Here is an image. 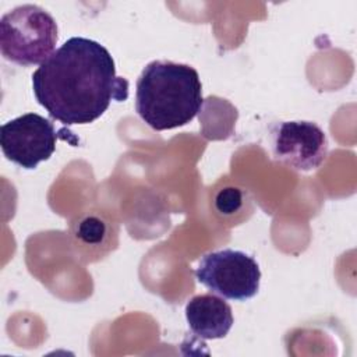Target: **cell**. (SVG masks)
Here are the masks:
<instances>
[{"mask_svg":"<svg viewBox=\"0 0 357 357\" xmlns=\"http://www.w3.org/2000/svg\"><path fill=\"white\" fill-rule=\"evenodd\" d=\"M32 91L52 119L66 126L89 124L113 100H127L128 81L116 74L114 60L103 45L73 36L33 71Z\"/></svg>","mask_w":357,"mask_h":357,"instance_id":"obj_1","label":"cell"},{"mask_svg":"<svg viewBox=\"0 0 357 357\" xmlns=\"http://www.w3.org/2000/svg\"><path fill=\"white\" fill-rule=\"evenodd\" d=\"M202 105L199 74L188 64L153 60L138 77L135 110L152 130L183 127L201 112Z\"/></svg>","mask_w":357,"mask_h":357,"instance_id":"obj_2","label":"cell"},{"mask_svg":"<svg viewBox=\"0 0 357 357\" xmlns=\"http://www.w3.org/2000/svg\"><path fill=\"white\" fill-rule=\"evenodd\" d=\"M57 39L54 18L39 6H18L0 20L1 54L18 66H40L54 52Z\"/></svg>","mask_w":357,"mask_h":357,"instance_id":"obj_3","label":"cell"},{"mask_svg":"<svg viewBox=\"0 0 357 357\" xmlns=\"http://www.w3.org/2000/svg\"><path fill=\"white\" fill-rule=\"evenodd\" d=\"M78 144V138L66 128L56 130L54 124L38 113L18 116L0 128V145L4 156L13 163L32 170L47 160L56 151L57 139Z\"/></svg>","mask_w":357,"mask_h":357,"instance_id":"obj_4","label":"cell"},{"mask_svg":"<svg viewBox=\"0 0 357 357\" xmlns=\"http://www.w3.org/2000/svg\"><path fill=\"white\" fill-rule=\"evenodd\" d=\"M195 278L223 298L245 301L258 293L261 271L251 255L225 248L205 254L195 269Z\"/></svg>","mask_w":357,"mask_h":357,"instance_id":"obj_5","label":"cell"},{"mask_svg":"<svg viewBox=\"0 0 357 357\" xmlns=\"http://www.w3.org/2000/svg\"><path fill=\"white\" fill-rule=\"evenodd\" d=\"M272 155L297 172L318 169L328 155V138L312 121H279L269 130Z\"/></svg>","mask_w":357,"mask_h":357,"instance_id":"obj_6","label":"cell"},{"mask_svg":"<svg viewBox=\"0 0 357 357\" xmlns=\"http://www.w3.org/2000/svg\"><path fill=\"white\" fill-rule=\"evenodd\" d=\"M185 319L190 331L204 340L225 337L234 321L231 307L211 293L198 294L187 303Z\"/></svg>","mask_w":357,"mask_h":357,"instance_id":"obj_7","label":"cell"},{"mask_svg":"<svg viewBox=\"0 0 357 357\" xmlns=\"http://www.w3.org/2000/svg\"><path fill=\"white\" fill-rule=\"evenodd\" d=\"M241 206V192L237 188H226L216 197V208L222 213H233Z\"/></svg>","mask_w":357,"mask_h":357,"instance_id":"obj_8","label":"cell"},{"mask_svg":"<svg viewBox=\"0 0 357 357\" xmlns=\"http://www.w3.org/2000/svg\"><path fill=\"white\" fill-rule=\"evenodd\" d=\"M78 234L85 240V241H89V243H96L102 238L103 236V226L102 223L99 225L98 220H93V219H89L86 222H84L79 227V231Z\"/></svg>","mask_w":357,"mask_h":357,"instance_id":"obj_9","label":"cell"}]
</instances>
